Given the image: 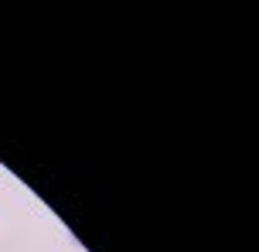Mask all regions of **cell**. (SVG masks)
Masks as SVG:
<instances>
[]
</instances>
